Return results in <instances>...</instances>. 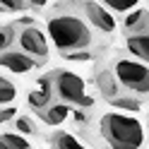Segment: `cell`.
Here are the masks:
<instances>
[{
  "label": "cell",
  "mask_w": 149,
  "mask_h": 149,
  "mask_svg": "<svg viewBox=\"0 0 149 149\" xmlns=\"http://www.w3.org/2000/svg\"><path fill=\"white\" fill-rule=\"evenodd\" d=\"M46 34L53 41V46L60 51V55L77 53V51H87L94 34H91V24L87 22L84 15L74 12V10H55L51 12L48 22H46Z\"/></svg>",
  "instance_id": "6da1fadb"
},
{
  "label": "cell",
  "mask_w": 149,
  "mask_h": 149,
  "mask_svg": "<svg viewBox=\"0 0 149 149\" xmlns=\"http://www.w3.org/2000/svg\"><path fill=\"white\" fill-rule=\"evenodd\" d=\"M96 130L108 149H142L144 147V125L132 116H123L116 111L99 116Z\"/></svg>",
  "instance_id": "7a4b0ae2"
},
{
  "label": "cell",
  "mask_w": 149,
  "mask_h": 149,
  "mask_svg": "<svg viewBox=\"0 0 149 149\" xmlns=\"http://www.w3.org/2000/svg\"><path fill=\"white\" fill-rule=\"evenodd\" d=\"M108 68L123 94H149V63L135 55H116L113 60H108Z\"/></svg>",
  "instance_id": "3957f363"
},
{
  "label": "cell",
  "mask_w": 149,
  "mask_h": 149,
  "mask_svg": "<svg viewBox=\"0 0 149 149\" xmlns=\"http://www.w3.org/2000/svg\"><path fill=\"white\" fill-rule=\"evenodd\" d=\"M51 79V87H53V94L58 101L68 106H77V108H91L94 106V99L87 96V84L79 74H74L70 70H53L48 74Z\"/></svg>",
  "instance_id": "277c9868"
},
{
  "label": "cell",
  "mask_w": 149,
  "mask_h": 149,
  "mask_svg": "<svg viewBox=\"0 0 149 149\" xmlns=\"http://www.w3.org/2000/svg\"><path fill=\"white\" fill-rule=\"evenodd\" d=\"M17 43H19V51H24L26 55L43 65L48 60V34H43L36 24H24L19 31H17Z\"/></svg>",
  "instance_id": "5b68a950"
},
{
  "label": "cell",
  "mask_w": 149,
  "mask_h": 149,
  "mask_svg": "<svg viewBox=\"0 0 149 149\" xmlns=\"http://www.w3.org/2000/svg\"><path fill=\"white\" fill-rule=\"evenodd\" d=\"M82 7H84V17H87V22H89L91 26H96V29L104 31V34H113V31H116L118 24H116V17L111 15L108 7L94 3V0H84Z\"/></svg>",
  "instance_id": "8992f818"
},
{
  "label": "cell",
  "mask_w": 149,
  "mask_h": 149,
  "mask_svg": "<svg viewBox=\"0 0 149 149\" xmlns=\"http://www.w3.org/2000/svg\"><path fill=\"white\" fill-rule=\"evenodd\" d=\"M0 68H5V70H10L15 74H24V72H31L34 68H39V63H36L31 55H26L24 51H5V53H0Z\"/></svg>",
  "instance_id": "52a82bcc"
},
{
  "label": "cell",
  "mask_w": 149,
  "mask_h": 149,
  "mask_svg": "<svg viewBox=\"0 0 149 149\" xmlns=\"http://www.w3.org/2000/svg\"><path fill=\"white\" fill-rule=\"evenodd\" d=\"M53 87H51V79L48 77H43L39 84H36L31 91H29V96H26V104H29L36 113H41V111H46L51 104H53Z\"/></svg>",
  "instance_id": "ba28073f"
},
{
  "label": "cell",
  "mask_w": 149,
  "mask_h": 149,
  "mask_svg": "<svg viewBox=\"0 0 149 149\" xmlns=\"http://www.w3.org/2000/svg\"><path fill=\"white\" fill-rule=\"evenodd\" d=\"M96 87L101 89V94H104L108 101L116 99V96H123V89L118 87V82H116V77H113V72H111L108 65L96 72Z\"/></svg>",
  "instance_id": "9c48e42d"
},
{
  "label": "cell",
  "mask_w": 149,
  "mask_h": 149,
  "mask_svg": "<svg viewBox=\"0 0 149 149\" xmlns=\"http://www.w3.org/2000/svg\"><path fill=\"white\" fill-rule=\"evenodd\" d=\"M125 46H127L130 55L149 63V34H130L125 39Z\"/></svg>",
  "instance_id": "30bf717a"
},
{
  "label": "cell",
  "mask_w": 149,
  "mask_h": 149,
  "mask_svg": "<svg viewBox=\"0 0 149 149\" xmlns=\"http://www.w3.org/2000/svg\"><path fill=\"white\" fill-rule=\"evenodd\" d=\"M39 116H41L48 125H60V123H65V120H68V116H70V106L63 104V101H53V104L46 108V111H41Z\"/></svg>",
  "instance_id": "8fae6325"
},
{
  "label": "cell",
  "mask_w": 149,
  "mask_h": 149,
  "mask_svg": "<svg viewBox=\"0 0 149 149\" xmlns=\"http://www.w3.org/2000/svg\"><path fill=\"white\" fill-rule=\"evenodd\" d=\"M51 149H87L79 142L72 132H65V130H58V132L51 135Z\"/></svg>",
  "instance_id": "7c38bea8"
},
{
  "label": "cell",
  "mask_w": 149,
  "mask_h": 149,
  "mask_svg": "<svg viewBox=\"0 0 149 149\" xmlns=\"http://www.w3.org/2000/svg\"><path fill=\"white\" fill-rule=\"evenodd\" d=\"M147 15L144 10H130V15H125V19H123V31L130 36V34H135L139 26H142V22L147 19Z\"/></svg>",
  "instance_id": "4fadbf2b"
},
{
  "label": "cell",
  "mask_w": 149,
  "mask_h": 149,
  "mask_svg": "<svg viewBox=\"0 0 149 149\" xmlns=\"http://www.w3.org/2000/svg\"><path fill=\"white\" fill-rule=\"evenodd\" d=\"M15 99H17V87H15L7 77H3V74H0V106L12 104Z\"/></svg>",
  "instance_id": "5bb4252c"
},
{
  "label": "cell",
  "mask_w": 149,
  "mask_h": 149,
  "mask_svg": "<svg viewBox=\"0 0 149 149\" xmlns=\"http://www.w3.org/2000/svg\"><path fill=\"white\" fill-rule=\"evenodd\" d=\"M0 137L10 144V149H34V147L29 144V139H26L24 135H19V132H3Z\"/></svg>",
  "instance_id": "9a60e30c"
},
{
  "label": "cell",
  "mask_w": 149,
  "mask_h": 149,
  "mask_svg": "<svg viewBox=\"0 0 149 149\" xmlns=\"http://www.w3.org/2000/svg\"><path fill=\"white\" fill-rule=\"evenodd\" d=\"M111 104L118 106V108H125V111H139V99H132L130 94H123V96L111 99Z\"/></svg>",
  "instance_id": "2e32d148"
},
{
  "label": "cell",
  "mask_w": 149,
  "mask_h": 149,
  "mask_svg": "<svg viewBox=\"0 0 149 149\" xmlns=\"http://www.w3.org/2000/svg\"><path fill=\"white\" fill-rule=\"evenodd\" d=\"M106 7H111V10H116V12H130V10H135L139 0H104Z\"/></svg>",
  "instance_id": "e0dca14e"
},
{
  "label": "cell",
  "mask_w": 149,
  "mask_h": 149,
  "mask_svg": "<svg viewBox=\"0 0 149 149\" xmlns=\"http://www.w3.org/2000/svg\"><path fill=\"white\" fill-rule=\"evenodd\" d=\"M15 127L19 130V135H34V132H36L34 120L26 118V116H19V118H17V120H15Z\"/></svg>",
  "instance_id": "ac0fdd59"
},
{
  "label": "cell",
  "mask_w": 149,
  "mask_h": 149,
  "mask_svg": "<svg viewBox=\"0 0 149 149\" xmlns=\"http://www.w3.org/2000/svg\"><path fill=\"white\" fill-rule=\"evenodd\" d=\"M12 41H15V29L12 26H3V29H0V53L10 51Z\"/></svg>",
  "instance_id": "d6986e66"
},
{
  "label": "cell",
  "mask_w": 149,
  "mask_h": 149,
  "mask_svg": "<svg viewBox=\"0 0 149 149\" xmlns=\"http://www.w3.org/2000/svg\"><path fill=\"white\" fill-rule=\"evenodd\" d=\"M24 7H26V0H0L3 12H22Z\"/></svg>",
  "instance_id": "ffe728a7"
},
{
  "label": "cell",
  "mask_w": 149,
  "mask_h": 149,
  "mask_svg": "<svg viewBox=\"0 0 149 149\" xmlns=\"http://www.w3.org/2000/svg\"><path fill=\"white\" fill-rule=\"evenodd\" d=\"M12 118H15V108H3L0 111V125L7 123V120H12Z\"/></svg>",
  "instance_id": "44dd1931"
},
{
  "label": "cell",
  "mask_w": 149,
  "mask_h": 149,
  "mask_svg": "<svg viewBox=\"0 0 149 149\" xmlns=\"http://www.w3.org/2000/svg\"><path fill=\"white\" fill-rule=\"evenodd\" d=\"M46 3H48V0H26V7H34V10H41V7H46Z\"/></svg>",
  "instance_id": "7402d4cb"
},
{
  "label": "cell",
  "mask_w": 149,
  "mask_h": 149,
  "mask_svg": "<svg viewBox=\"0 0 149 149\" xmlns=\"http://www.w3.org/2000/svg\"><path fill=\"white\" fill-rule=\"evenodd\" d=\"M0 149H10V144H7V142H5L3 137H0Z\"/></svg>",
  "instance_id": "603a6c76"
}]
</instances>
